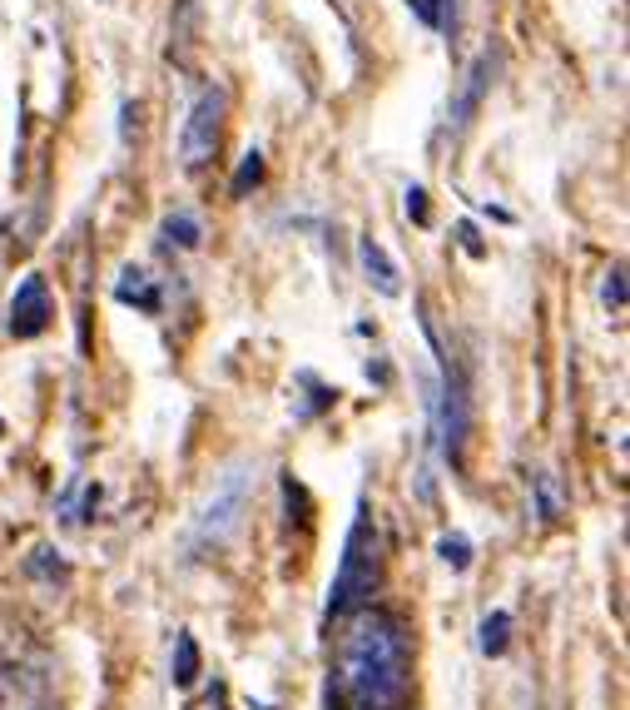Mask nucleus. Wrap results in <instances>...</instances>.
<instances>
[{
	"label": "nucleus",
	"instance_id": "obj_5",
	"mask_svg": "<svg viewBox=\"0 0 630 710\" xmlns=\"http://www.w3.org/2000/svg\"><path fill=\"white\" fill-rule=\"evenodd\" d=\"M45 323H50V289H45L40 273H31L11 299V334L35 338V334H45Z\"/></svg>",
	"mask_w": 630,
	"mask_h": 710
},
{
	"label": "nucleus",
	"instance_id": "obj_16",
	"mask_svg": "<svg viewBox=\"0 0 630 710\" xmlns=\"http://www.w3.org/2000/svg\"><path fill=\"white\" fill-rule=\"evenodd\" d=\"M407 219H417V224H428V189H417V184H412V189H407Z\"/></svg>",
	"mask_w": 630,
	"mask_h": 710
},
{
	"label": "nucleus",
	"instance_id": "obj_15",
	"mask_svg": "<svg viewBox=\"0 0 630 710\" xmlns=\"http://www.w3.org/2000/svg\"><path fill=\"white\" fill-rule=\"evenodd\" d=\"M258 179H264V154L248 150L244 164H238V174H234V194H248V184H258Z\"/></svg>",
	"mask_w": 630,
	"mask_h": 710
},
{
	"label": "nucleus",
	"instance_id": "obj_8",
	"mask_svg": "<svg viewBox=\"0 0 630 710\" xmlns=\"http://www.w3.org/2000/svg\"><path fill=\"white\" fill-rule=\"evenodd\" d=\"M487 65H492V55H481V65L467 75V90H462V100H457V109H452V119L457 125H467L471 115H477V105H481V90H487Z\"/></svg>",
	"mask_w": 630,
	"mask_h": 710
},
{
	"label": "nucleus",
	"instance_id": "obj_2",
	"mask_svg": "<svg viewBox=\"0 0 630 710\" xmlns=\"http://www.w3.org/2000/svg\"><path fill=\"white\" fill-rule=\"evenodd\" d=\"M377 577H383V542H377V527L368 507H358L353 527H348V542H342V561H338V577L328 586V612L332 616H348L358 606L373 602L377 592Z\"/></svg>",
	"mask_w": 630,
	"mask_h": 710
},
{
	"label": "nucleus",
	"instance_id": "obj_18",
	"mask_svg": "<svg viewBox=\"0 0 630 710\" xmlns=\"http://www.w3.org/2000/svg\"><path fill=\"white\" fill-rule=\"evenodd\" d=\"M11 710H55L50 700H21V706H11Z\"/></svg>",
	"mask_w": 630,
	"mask_h": 710
},
{
	"label": "nucleus",
	"instance_id": "obj_11",
	"mask_svg": "<svg viewBox=\"0 0 630 710\" xmlns=\"http://www.w3.org/2000/svg\"><path fill=\"white\" fill-rule=\"evenodd\" d=\"M532 487H536V497H541V502H536V516H541V522H556V516H561V482H556L551 473H536Z\"/></svg>",
	"mask_w": 630,
	"mask_h": 710
},
{
	"label": "nucleus",
	"instance_id": "obj_4",
	"mask_svg": "<svg viewBox=\"0 0 630 710\" xmlns=\"http://www.w3.org/2000/svg\"><path fill=\"white\" fill-rule=\"evenodd\" d=\"M244 507H248V477L244 473H229L224 482L214 487V497L203 502V512H199V542H214V547H219V542L238 527Z\"/></svg>",
	"mask_w": 630,
	"mask_h": 710
},
{
	"label": "nucleus",
	"instance_id": "obj_19",
	"mask_svg": "<svg viewBox=\"0 0 630 710\" xmlns=\"http://www.w3.org/2000/svg\"><path fill=\"white\" fill-rule=\"evenodd\" d=\"M0 432H5V422H0Z\"/></svg>",
	"mask_w": 630,
	"mask_h": 710
},
{
	"label": "nucleus",
	"instance_id": "obj_3",
	"mask_svg": "<svg viewBox=\"0 0 630 710\" xmlns=\"http://www.w3.org/2000/svg\"><path fill=\"white\" fill-rule=\"evenodd\" d=\"M219 135H224V90H199V100L189 105V119H184L179 135V164L184 170H203L219 150Z\"/></svg>",
	"mask_w": 630,
	"mask_h": 710
},
{
	"label": "nucleus",
	"instance_id": "obj_9",
	"mask_svg": "<svg viewBox=\"0 0 630 710\" xmlns=\"http://www.w3.org/2000/svg\"><path fill=\"white\" fill-rule=\"evenodd\" d=\"M199 680V645L194 636H174V686H194Z\"/></svg>",
	"mask_w": 630,
	"mask_h": 710
},
{
	"label": "nucleus",
	"instance_id": "obj_7",
	"mask_svg": "<svg viewBox=\"0 0 630 710\" xmlns=\"http://www.w3.org/2000/svg\"><path fill=\"white\" fill-rule=\"evenodd\" d=\"M115 293H119V303H135V309H144V313L160 309V293H154V283H150V273H144V269H125V273H119Z\"/></svg>",
	"mask_w": 630,
	"mask_h": 710
},
{
	"label": "nucleus",
	"instance_id": "obj_6",
	"mask_svg": "<svg viewBox=\"0 0 630 710\" xmlns=\"http://www.w3.org/2000/svg\"><path fill=\"white\" fill-rule=\"evenodd\" d=\"M358 264H363V279L373 283L377 293H387V299L402 293V273H397V264L387 258V248L377 244V238H358Z\"/></svg>",
	"mask_w": 630,
	"mask_h": 710
},
{
	"label": "nucleus",
	"instance_id": "obj_14",
	"mask_svg": "<svg viewBox=\"0 0 630 710\" xmlns=\"http://www.w3.org/2000/svg\"><path fill=\"white\" fill-rule=\"evenodd\" d=\"M600 299H606V309L626 313V269H620V264L606 273V283H600Z\"/></svg>",
	"mask_w": 630,
	"mask_h": 710
},
{
	"label": "nucleus",
	"instance_id": "obj_13",
	"mask_svg": "<svg viewBox=\"0 0 630 710\" xmlns=\"http://www.w3.org/2000/svg\"><path fill=\"white\" fill-rule=\"evenodd\" d=\"M438 551H442V561H447L452 571H467V561H471V542L467 537H442Z\"/></svg>",
	"mask_w": 630,
	"mask_h": 710
},
{
	"label": "nucleus",
	"instance_id": "obj_17",
	"mask_svg": "<svg viewBox=\"0 0 630 710\" xmlns=\"http://www.w3.org/2000/svg\"><path fill=\"white\" fill-rule=\"evenodd\" d=\"M199 710H224V690L214 686V696H203V700H199Z\"/></svg>",
	"mask_w": 630,
	"mask_h": 710
},
{
	"label": "nucleus",
	"instance_id": "obj_12",
	"mask_svg": "<svg viewBox=\"0 0 630 710\" xmlns=\"http://www.w3.org/2000/svg\"><path fill=\"white\" fill-rule=\"evenodd\" d=\"M164 238H170V244H179V248H199V219L194 214H170L164 219Z\"/></svg>",
	"mask_w": 630,
	"mask_h": 710
},
{
	"label": "nucleus",
	"instance_id": "obj_10",
	"mask_svg": "<svg viewBox=\"0 0 630 710\" xmlns=\"http://www.w3.org/2000/svg\"><path fill=\"white\" fill-rule=\"evenodd\" d=\"M506 641H512V616L492 612L487 621H481V656H502Z\"/></svg>",
	"mask_w": 630,
	"mask_h": 710
},
{
	"label": "nucleus",
	"instance_id": "obj_1",
	"mask_svg": "<svg viewBox=\"0 0 630 710\" xmlns=\"http://www.w3.org/2000/svg\"><path fill=\"white\" fill-rule=\"evenodd\" d=\"M407 631L397 616L358 606L332 651V686L348 700V710H393L407 690Z\"/></svg>",
	"mask_w": 630,
	"mask_h": 710
}]
</instances>
